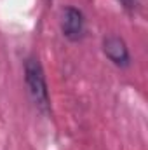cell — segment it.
Wrapping results in <instances>:
<instances>
[{
	"label": "cell",
	"instance_id": "2",
	"mask_svg": "<svg viewBox=\"0 0 148 150\" xmlns=\"http://www.w3.org/2000/svg\"><path fill=\"white\" fill-rule=\"evenodd\" d=\"M61 32L70 42H80L85 37V18L80 9L66 5L61 11Z\"/></svg>",
	"mask_w": 148,
	"mask_h": 150
},
{
	"label": "cell",
	"instance_id": "1",
	"mask_svg": "<svg viewBox=\"0 0 148 150\" xmlns=\"http://www.w3.org/2000/svg\"><path fill=\"white\" fill-rule=\"evenodd\" d=\"M25 84H26V93H28L33 107L40 113L49 115L51 113V98H49L45 72L42 68V63L35 56H30L25 59Z\"/></svg>",
	"mask_w": 148,
	"mask_h": 150
},
{
	"label": "cell",
	"instance_id": "3",
	"mask_svg": "<svg viewBox=\"0 0 148 150\" xmlns=\"http://www.w3.org/2000/svg\"><path fill=\"white\" fill-rule=\"evenodd\" d=\"M103 54L118 68H127L131 65V54L127 49V44L118 35H106L103 38Z\"/></svg>",
	"mask_w": 148,
	"mask_h": 150
},
{
	"label": "cell",
	"instance_id": "4",
	"mask_svg": "<svg viewBox=\"0 0 148 150\" xmlns=\"http://www.w3.org/2000/svg\"><path fill=\"white\" fill-rule=\"evenodd\" d=\"M127 14H136L140 5H141V0H115Z\"/></svg>",
	"mask_w": 148,
	"mask_h": 150
}]
</instances>
